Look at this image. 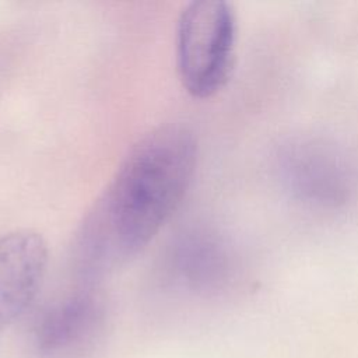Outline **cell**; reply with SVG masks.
<instances>
[{"label":"cell","mask_w":358,"mask_h":358,"mask_svg":"<svg viewBox=\"0 0 358 358\" xmlns=\"http://www.w3.org/2000/svg\"><path fill=\"white\" fill-rule=\"evenodd\" d=\"M236 18L224 0H194L180 13L176 28V66L183 88L210 98L224 88L235 60Z\"/></svg>","instance_id":"2"},{"label":"cell","mask_w":358,"mask_h":358,"mask_svg":"<svg viewBox=\"0 0 358 358\" xmlns=\"http://www.w3.org/2000/svg\"><path fill=\"white\" fill-rule=\"evenodd\" d=\"M197 164V140L180 123L161 124L126 152L76 238L81 268L101 275L138 255L185 199Z\"/></svg>","instance_id":"1"},{"label":"cell","mask_w":358,"mask_h":358,"mask_svg":"<svg viewBox=\"0 0 358 358\" xmlns=\"http://www.w3.org/2000/svg\"><path fill=\"white\" fill-rule=\"evenodd\" d=\"M106 312L92 292L73 294L49 306L32 330L36 358H94L103 341Z\"/></svg>","instance_id":"3"},{"label":"cell","mask_w":358,"mask_h":358,"mask_svg":"<svg viewBox=\"0 0 358 358\" xmlns=\"http://www.w3.org/2000/svg\"><path fill=\"white\" fill-rule=\"evenodd\" d=\"M48 266L41 234L18 229L0 235V333L35 299Z\"/></svg>","instance_id":"4"}]
</instances>
